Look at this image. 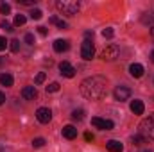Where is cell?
Here are the masks:
<instances>
[{
	"mask_svg": "<svg viewBox=\"0 0 154 152\" xmlns=\"http://www.w3.org/2000/svg\"><path fill=\"white\" fill-rule=\"evenodd\" d=\"M106 79L102 75H91L86 77L81 82V93L82 97L90 99V100H100L106 97Z\"/></svg>",
	"mask_w": 154,
	"mask_h": 152,
	"instance_id": "cell-1",
	"label": "cell"
},
{
	"mask_svg": "<svg viewBox=\"0 0 154 152\" xmlns=\"http://www.w3.org/2000/svg\"><path fill=\"white\" fill-rule=\"evenodd\" d=\"M56 7H57L59 13H63V14H66V16H74V14L79 13L81 4L75 2V0H57V2H56Z\"/></svg>",
	"mask_w": 154,
	"mask_h": 152,
	"instance_id": "cell-2",
	"label": "cell"
},
{
	"mask_svg": "<svg viewBox=\"0 0 154 152\" xmlns=\"http://www.w3.org/2000/svg\"><path fill=\"white\" fill-rule=\"evenodd\" d=\"M138 134H142L145 140H154V113L140 122Z\"/></svg>",
	"mask_w": 154,
	"mask_h": 152,
	"instance_id": "cell-3",
	"label": "cell"
},
{
	"mask_svg": "<svg viewBox=\"0 0 154 152\" xmlns=\"http://www.w3.org/2000/svg\"><path fill=\"white\" fill-rule=\"evenodd\" d=\"M118 54H120L118 45H108V47L102 48V52H100V59H102V61H113V59L118 57Z\"/></svg>",
	"mask_w": 154,
	"mask_h": 152,
	"instance_id": "cell-4",
	"label": "cell"
},
{
	"mask_svg": "<svg viewBox=\"0 0 154 152\" xmlns=\"http://www.w3.org/2000/svg\"><path fill=\"white\" fill-rule=\"evenodd\" d=\"M81 56H82V59H86V61L93 59V56H95V47H93V43H91L90 39L82 41V45H81Z\"/></svg>",
	"mask_w": 154,
	"mask_h": 152,
	"instance_id": "cell-5",
	"label": "cell"
},
{
	"mask_svg": "<svg viewBox=\"0 0 154 152\" xmlns=\"http://www.w3.org/2000/svg\"><path fill=\"white\" fill-rule=\"evenodd\" d=\"M113 95H115V100H118V102H124V100H127V99L131 97V88H129V86L120 84V86H116V88H115Z\"/></svg>",
	"mask_w": 154,
	"mask_h": 152,
	"instance_id": "cell-6",
	"label": "cell"
},
{
	"mask_svg": "<svg viewBox=\"0 0 154 152\" xmlns=\"http://www.w3.org/2000/svg\"><path fill=\"white\" fill-rule=\"evenodd\" d=\"M91 125H95L97 129H102V131H111L115 127V123L111 120H106V118H99V116H93L91 118Z\"/></svg>",
	"mask_w": 154,
	"mask_h": 152,
	"instance_id": "cell-7",
	"label": "cell"
},
{
	"mask_svg": "<svg viewBox=\"0 0 154 152\" xmlns=\"http://www.w3.org/2000/svg\"><path fill=\"white\" fill-rule=\"evenodd\" d=\"M36 118H38L39 123H48L52 120V111L48 108H39L36 111Z\"/></svg>",
	"mask_w": 154,
	"mask_h": 152,
	"instance_id": "cell-8",
	"label": "cell"
},
{
	"mask_svg": "<svg viewBox=\"0 0 154 152\" xmlns=\"http://www.w3.org/2000/svg\"><path fill=\"white\" fill-rule=\"evenodd\" d=\"M59 72H61V75L63 77H68V79H72V77L75 75V68H74L68 61L59 63Z\"/></svg>",
	"mask_w": 154,
	"mask_h": 152,
	"instance_id": "cell-9",
	"label": "cell"
},
{
	"mask_svg": "<svg viewBox=\"0 0 154 152\" xmlns=\"http://www.w3.org/2000/svg\"><path fill=\"white\" fill-rule=\"evenodd\" d=\"M22 97H23L25 100H34V99L38 97V90H36V86H25V88L22 90Z\"/></svg>",
	"mask_w": 154,
	"mask_h": 152,
	"instance_id": "cell-10",
	"label": "cell"
},
{
	"mask_svg": "<svg viewBox=\"0 0 154 152\" xmlns=\"http://www.w3.org/2000/svg\"><path fill=\"white\" fill-rule=\"evenodd\" d=\"M143 72H145V70H143V66H142L140 63H133V65L129 66V74L134 77V79H140V77L143 75Z\"/></svg>",
	"mask_w": 154,
	"mask_h": 152,
	"instance_id": "cell-11",
	"label": "cell"
},
{
	"mask_svg": "<svg viewBox=\"0 0 154 152\" xmlns=\"http://www.w3.org/2000/svg\"><path fill=\"white\" fill-rule=\"evenodd\" d=\"M129 109H131V113H134V114H143L145 106H143V102H142V100H133V102H131V106H129Z\"/></svg>",
	"mask_w": 154,
	"mask_h": 152,
	"instance_id": "cell-12",
	"label": "cell"
},
{
	"mask_svg": "<svg viewBox=\"0 0 154 152\" xmlns=\"http://www.w3.org/2000/svg\"><path fill=\"white\" fill-rule=\"evenodd\" d=\"M68 48H70V43H68L66 39H56V41H54V50H56V52L61 54V52H66Z\"/></svg>",
	"mask_w": 154,
	"mask_h": 152,
	"instance_id": "cell-13",
	"label": "cell"
},
{
	"mask_svg": "<svg viewBox=\"0 0 154 152\" xmlns=\"http://www.w3.org/2000/svg\"><path fill=\"white\" fill-rule=\"evenodd\" d=\"M63 136H65L66 140H75L77 138V129L74 125H65V127H63Z\"/></svg>",
	"mask_w": 154,
	"mask_h": 152,
	"instance_id": "cell-14",
	"label": "cell"
},
{
	"mask_svg": "<svg viewBox=\"0 0 154 152\" xmlns=\"http://www.w3.org/2000/svg\"><path fill=\"white\" fill-rule=\"evenodd\" d=\"M106 149L109 152H122L124 150V145H122L118 140H109V141L106 143Z\"/></svg>",
	"mask_w": 154,
	"mask_h": 152,
	"instance_id": "cell-15",
	"label": "cell"
},
{
	"mask_svg": "<svg viewBox=\"0 0 154 152\" xmlns=\"http://www.w3.org/2000/svg\"><path fill=\"white\" fill-rule=\"evenodd\" d=\"M13 82H14V79H13L11 74H2V75H0V84H2V86L9 88V86H13Z\"/></svg>",
	"mask_w": 154,
	"mask_h": 152,
	"instance_id": "cell-16",
	"label": "cell"
},
{
	"mask_svg": "<svg viewBox=\"0 0 154 152\" xmlns=\"http://www.w3.org/2000/svg\"><path fill=\"white\" fill-rule=\"evenodd\" d=\"M25 22H27L25 14H22V13H20V14H16V16H14V25H16V27H22V25H25Z\"/></svg>",
	"mask_w": 154,
	"mask_h": 152,
	"instance_id": "cell-17",
	"label": "cell"
},
{
	"mask_svg": "<svg viewBox=\"0 0 154 152\" xmlns=\"http://www.w3.org/2000/svg\"><path fill=\"white\" fill-rule=\"evenodd\" d=\"M72 118L77 120V122H81V120L84 118V111H82V109H74V111H72Z\"/></svg>",
	"mask_w": 154,
	"mask_h": 152,
	"instance_id": "cell-18",
	"label": "cell"
},
{
	"mask_svg": "<svg viewBox=\"0 0 154 152\" xmlns=\"http://www.w3.org/2000/svg\"><path fill=\"white\" fill-rule=\"evenodd\" d=\"M9 43H11V45H9L11 52H14V54L20 52V41H18V39H13V41H9Z\"/></svg>",
	"mask_w": 154,
	"mask_h": 152,
	"instance_id": "cell-19",
	"label": "cell"
},
{
	"mask_svg": "<svg viewBox=\"0 0 154 152\" xmlns=\"http://www.w3.org/2000/svg\"><path fill=\"white\" fill-rule=\"evenodd\" d=\"M45 90H47V93H56V91H59V84L57 82H50Z\"/></svg>",
	"mask_w": 154,
	"mask_h": 152,
	"instance_id": "cell-20",
	"label": "cell"
},
{
	"mask_svg": "<svg viewBox=\"0 0 154 152\" xmlns=\"http://www.w3.org/2000/svg\"><path fill=\"white\" fill-rule=\"evenodd\" d=\"M0 13L2 14H9L11 13V5L7 2H0Z\"/></svg>",
	"mask_w": 154,
	"mask_h": 152,
	"instance_id": "cell-21",
	"label": "cell"
},
{
	"mask_svg": "<svg viewBox=\"0 0 154 152\" xmlns=\"http://www.w3.org/2000/svg\"><path fill=\"white\" fill-rule=\"evenodd\" d=\"M45 143H47V141H45V138H34V140H32V147H34V149L43 147Z\"/></svg>",
	"mask_w": 154,
	"mask_h": 152,
	"instance_id": "cell-22",
	"label": "cell"
},
{
	"mask_svg": "<svg viewBox=\"0 0 154 152\" xmlns=\"http://www.w3.org/2000/svg\"><path fill=\"white\" fill-rule=\"evenodd\" d=\"M0 27H2L4 31H7V32H11V31H14V29H13V25H11V23H9L7 20H2V22H0Z\"/></svg>",
	"mask_w": 154,
	"mask_h": 152,
	"instance_id": "cell-23",
	"label": "cell"
},
{
	"mask_svg": "<svg viewBox=\"0 0 154 152\" xmlns=\"http://www.w3.org/2000/svg\"><path fill=\"white\" fill-rule=\"evenodd\" d=\"M143 141H145V138H143L142 134H134V136H133V143H134V145H142Z\"/></svg>",
	"mask_w": 154,
	"mask_h": 152,
	"instance_id": "cell-24",
	"label": "cell"
},
{
	"mask_svg": "<svg viewBox=\"0 0 154 152\" xmlns=\"http://www.w3.org/2000/svg\"><path fill=\"white\" fill-rule=\"evenodd\" d=\"M41 16H43V13H41L39 9H32V11H31V18H32V20H39Z\"/></svg>",
	"mask_w": 154,
	"mask_h": 152,
	"instance_id": "cell-25",
	"label": "cell"
},
{
	"mask_svg": "<svg viewBox=\"0 0 154 152\" xmlns=\"http://www.w3.org/2000/svg\"><path fill=\"white\" fill-rule=\"evenodd\" d=\"M142 22H143V23H152L154 16H151V13H145V14L142 16Z\"/></svg>",
	"mask_w": 154,
	"mask_h": 152,
	"instance_id": "cell-26",
	"label": "cell"
},
{
	"mask_svg": "<svg viewBox=\"0 0 154 152\" xmlns=\"http://www.w3.org/2000/svg\"><path fill=\"white\" fill-rule=\"evenodd\" d=\"M45 79H47L45 72H39L38 75H36V84H43V82H45Z\"/></svg>",
	"mask_w": 154,
	"mask_h": 152,
	"instance_id": "cell-27",
	"label": "cell"
},
{
	"mask_svg": "<svg viewBox=\"0 0 154 152\" xmlns=\"http://www.w3.org/2000/svg\"><path fill=\"white\" fill-rule=\"evenodd\" d=\"M113 34H115V31H113V29H104V31H102V36H104V38H113Z\"/></svg>",
	"mask_w": 154,
	"mask_h": 152,
	"instance_id": "cell-28",
	"label": "cell"
},
{
	"mask_svg": "<svg viewBox=\"0 0 154 152\" xmlns=\"http://www.w3.org/2000/svg\"><path fill=\"white\" fill-rule=\"evenodd\" d=\"M7 45H9V41L4 38V36H0V52H2V50H5V47H7Z\"/></svg>",
	"mask_w": 154,
	"mask_h": 152,
	"instance_id": "cell-29",
	"label": "cell"
},
{
	"mask_svg": "<svg viewBox=\"0 0 154 152\" xmlns=\"http://www.w3.org/2000/svg\"><path fill=\"white\" fill-rule=\"evenodd\" d=\"M38 0H18V4H22V5H34Z\"/></svg>",
	"mask_w": 154,
	"mask_h": 152,
	"instance_id": "cell-30",
	"label": "cell"
},
{
	"mask_svg": "<svg viewBox=\"0 0 154 152\" xmlns=\"http://www.w3.org/2000/svg\"><path fill=\"white\" fill-rule=\"evenodd\" d=\"M25 43H27V45H32V43H34V36H32V34H31V32H29V34H25Z\"/></svg>",
	"mask_w": 154,
	"mask_h": 152,
	"instance_id": "cell-31",
	"label": "cell"
},
{
	"mask_svg": "<svg viewBox=\"0 0 154 152\" xmlns=\"http://www.w3.org/2000/svg\"><path fill=\"white\" fill-rule=\"evenodd\" d=\"M56 25H57L59 29H66V27H68V23H66L65 20H57V23H56Z\"/></svg>",
	"mask_w": 154,
	"mask_h": 152,
	"instance_id": "cell-32",
	"label": "cell"
},
{
	"mask_svg": "<svg viewBox=\"0 0 154 152\" xmlns=\"http://www.w3.org/2000/svg\"><path fill=\"white\" fill-rule=\"evenodd\" d=\"M84 140H86V141H93V134H91V132H86V134H84Z\"/></svg>",
	"mask_w": 154,
	"mask_h": 152,
	"instance_id": "cell-33",
	"label": "cell"
},
{
	"mask_svg": "<svg viewBox=\"0 0 154 152\" xmlns=\"http://www.w3.org/2000/svg\"><path fill=\"white\" fill-rule=\"evenodd\" d=\"M38 32L41 36H47V27H38Z\"/></svg>",
	"mask_w": 154,
	"mask_h": 152,
	"instance_id": "cell-34",
	"label": "cell"
},
{
	"mask_svg": "<svg viewBox=\"0 0 154 152\" xmlns=\"http://www.w3.org/2000/svg\"><path fill=\"white\" fill-rule=\"evenodd\" d=\"M84 36H86V38H93V31H86Z\"/></svg>",
	"mask_w": 154,
	"mask_h": 152,
	"instance_id": "cell-35",
	"label": "cell"
},
{
	"mask_svg": "<svg viewBox=\"0 0 154 152\" xmlns=\"http://www.w3.org/2000/svg\"><path fill=\"white\" fill-rule=\"evenodd\" d=\"M57 20H59L57 16H50V23H57Z\"/></svg>",
	"mask_w": 154,
	"mask_h": 152,
	"instance_id": "cell-36",
	"label": "cell"
},
{
	"mask_svg": "<svg viewBox=\"0 0 154 152\" xmlns=\"http://www.w3.org/2000/svg\"><path fill=\"white\" fill-rule=\"evenodd\" d=\"M4 100H5V95H4V93H2V91H0V106H2V104H4Z\"/></svg>",
	"mask_w": 154,
	"mask_h": 152,
	"instance_id": "cell-37",
	"label": "cell"
},
{
	"mask_svg": "<svg viewBox=\"0 0 154 152\" xmlns=\"http://www.w3.org/2000/svg\"><path fill=\"white\" fill-rule=\"evenodd\" d=\"M151 36H152V38H154V25H152V27H151Z\"/></svg>",
	"mask_w": 154,
	"mask_h": 152,
	"instance_id": "cell-38",
	"label": "cell"
},
{
	"mask_svg": "<svg viewBox=\"0 0 154 152\" xmlns=\"http://www.w3.org/2000/svg\"><path fill=\"white\" fill-rule=\"evenodd\" d=\"M151 61H152V63H154V50H152V52H151Z\"/></svg>",
	"mask_w": 154,
	"mask_h": 152,
	"instance_id": "cell-39",
	"label": "cell"
},
{
	"mask_svg": "<svg viewBox=\"0 0 154 152\" xmlns=\"http://www.w3.org/2000/svg\"><path fill=\"white\" fill-rule=\"evenodd\" d=\"M2 63H4V59H2V57H0V65H2Z\"/></svg>",
	"mask_w": 154,
	"mask_h": 152,
	"instance_id": "cell-40",
	"label": "cell"
},
{
	"mask_svg": "<svg viewBox=\"0 0 154 152\" xmlns=\"http://www.w3.org/2000/svg\"><path fill=\"white\" fill-rule=\"evenodd\" d=\"M143 152H152V150H143Z\"/></svg>",
	"mask_w": 154,
	"mask_h": 152,
	"instance_id": "cell-41",
	"label": "cell"
}]
</instances>
